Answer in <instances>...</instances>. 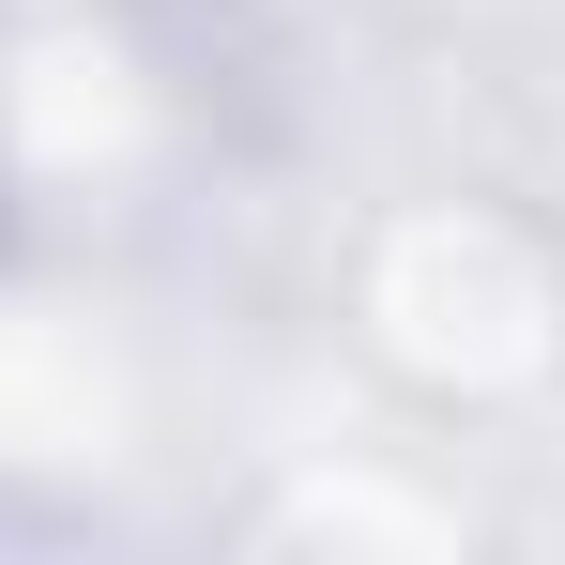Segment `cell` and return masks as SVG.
Listing matches in <instances>:
<instances>
[{"mask_svg": "<svg viewBox=\"0 0 565 565\" xmlns=\"http://www.w3.org/2000/svg\"><path fill=\"white\" fill-rule=\"evenodd\" d=\"M245 535H290V551H444V535H473V504L444 489V473H397V459H367V473H337V459H290L260 504H245Z\"/></svg>", "mask_w": 565, "mask_h": 565, "instance_id": "7a4b0ae2", "label": "cell"}, {"mask_svg": "<svg viewBox=\"0 0 565 565\" xmlns=\"http://www.w3.org/2000/svg\"><path fill=\"white\" fill-rule=\"evenodd\" d=\"M352 367L428 428H504L565 397V230L504 184H397L337 245Z\"/></svg>", "mask_w": 565, "mask_h": 565, "instance_id": "6da1fadb", "label": "cell"}, {"mask_svg": "<svg viewBox=\"0 0 565 565\" xmlns=\"http://www.w3.org/2000/svg\"><path fill=\"white\" fill-rule=\"evenodd\" d=\"M0 15H107V0H0Z\"/></svg>", "mask_w": 565, "mask_h": 565, "instance_id": "3957f363", "label": "cell"}]
</instances>
